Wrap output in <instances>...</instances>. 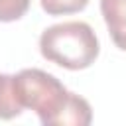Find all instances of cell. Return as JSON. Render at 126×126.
<instances>
[{
  "instance_id": "cell-1",
  "label": "cell",
  "mask_w": 126,
  "mask_h": 126,
  "mask_svg": "<svg viewBox=\"0 0 126 126\" xmlns=\"http://www.w3.org/2000/svg\"><path fill=\"white\" fill-rule=\"evenodd\" d=\"M18 100L32 108L43 126H87L93 122L91 104L65 89V85L47 71L22 69L14 75Z\"/></svg>"
},
{
  "instance_id": "cell-2",
  "label": "cell",
  "mask_w": 126,
  "mask_h": 126,
  "mask_svg": "<svg viewBox=\"0 0 126 126\" xmlns=\"http://www.w3.org/2000/svg\"><path fill=\"white\" fill-rule=\"evenodd\" d=\"M39 51L43 59L63 69L81 71L96 61L100 45L94 30L87 22H61L41 32Z\"/></svg>"
},
{
  "instance_id": "cell-3",
  "label": "cell",
  "mask_w": 126,
  "mask_h": 126,
  "mask_svg": "<svg viewBox=\"0 0 126 126\" xmlns=\"http://www.w3.org/2000/svg\"><path fill=\"white\" fill-rule=\"evenodd\" d=\"M100 12L110 39L120 51H126V0H100Z\"/></svg>"
},
{
  "instance_id": "cell-4",
  "label": "cell",
  "mask_w": 126,
  "mask_h": 126,
  "mask_svg": "<svg viewBox=\"0 0 126 126\" xmlns=\"http://www.w3.org/2000/svg\"><path fill=\"white\" fill-rule=\"evenodd\" d=\"M24 112V106L18 100L14 75L0 73V120H12Z\"/></svg>"
},
{
  "instance_id": "cell-5",
  "label": "cell",
  "mask_w": 126,
  "mask_h": 126,
  "mask_svg": "<svg viewBox=\"0 0 126 126\" xmlns=\"http://www.w3.org/2000/svg\"><path fill=\"white\" fill-rule=\"evenodd\" d=\"M39 4L49 16H67L85 10L89 0H39Z\"/></svg>"
},
{
  "instance_id": "cell-6",
  "label": "cell",
  "mask_w": 126,
  "mask_h": 126,
  "mask_svg": "<svg viewBox=\"0 0 126 126\" xmlns=\"http://www.w3.org/2000/svg\"><path fill=\"white\" fill-rule=\"evenodd\" d=\"M32 0H0V22H16L30 10Z\"/></svg>"
}]
</instances>
